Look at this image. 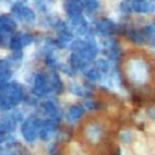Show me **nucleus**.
Wrapping results in <instances>:
<instances>
[{
	"label": "nucleus",
	"instance_id": "obj_9",
	"mask_svg": "<svg viewBox=\"0 0 155 155\" xmlns=\"http://www.w3.org/2000/svg\"><path fill=\"white\" fill-rule=\"evenodd\" d=\"M86 76L90 81H97L101 78V73L97 69H90V70L86 71Z\"/></svg>",
	"mask_w": 155,
	"mask_h": 155
},
{
	"label": "nucleus",
	"instance_id": "obj_7",
	"mask_svg": "<svg viewBox=\"0 0 155 155\" xmlns=\"http://www.w3.org/2000/svg\"><path fill=\"white\" fill-rule=\"evenodd\" d=\"M42 109L45 111V114L48 116V119H52V120H56L58 116H59V111L57 109V107L52 103V102H46L42 104Z\"/></svg>",
	"mask_w": 155,
	"mask_h": 155
},
{
	"label": "nucleus",
	"instance_id": "obj_4",
	"mask_svg": "<svg viewBox=\"0 0 155 155\" xmlns=\"http://www.w3.org/2000/svg\"><path fill=\"white\" fill-rule=\"evenodd\" d=\"M41 126H42V122L38 117L31 116L27 119L22 126V134L24 139L27 142H34L38 138V136H40Z\"/></svg>",
	"mask_w": 155,
	"mask_h": 155
},
{
	"label": "nucleus",
	"instance_id": "obj_8",
	"mask_svg": "<svg viewBox=\"0 0 155 155\" xmlns=\"http://www.w3.org/2000/svg\"><path fill=\"white\" fill-rule=\"evenodd\" d=\"M84 114V108L81 105H73L68 113H67V120L70 121V122H74L76 121L81 115Z\"/></svg>",
	"mask_w": 155,
	"mask_h": 155
},
{
	"label": "nucleus",
	"instance_id": "obj_11",
	"mask_svg": "<svg viewBox=\"0 0 155 155\" xmlns=\"http://www.w3.org/2000/svg\"><path fill=\"white\" fill-rule=\"evenodd\" d=\"M97 64H98V67H99V69H101L102 71H108V64H107L105 62H103V61H99Z\"/></svg>",
	"mask_w": 155,
	"mask_h": 155
},
{
	"label": "nucleus",
	"instance_id": "obj_10",
	"mask_svg": "<svg viewBox=\"0 0 155 155\" xmlns=\"http://www.w3.org/2000/svg\"><path fill=\"white\" fill-rule=\"evenodd\" d=\"M8 78H10V71L5 67H1V70H0V84H1V87L6 85V81L8 80Z\"/></svg>",
	"mask_w": 155,
	"mask_h": 155
},
{
	"label": "nucleus",
	"instance_id": "obj_12",
	"mask_svg": "<svg viewBox=\"0 0 155 155\" xmlns=\"http://www.w3.org/2000/svg\"><path fill=\"white\" fill-rule=\"evenodd\" d=\"M148 114H149V116H150V117H153V119H155V107H153V108H150V109L148 110Z\"/></svg>",
	"mask_w": 155,
	"mask_h": 155
},
{
	"label": "nucleus",
	"instance_id": "obj_3",
	"mask_svg": "<svg viewBox=\"0 0 155 155\" xmlns=\"http://www.w3.org/2000/svg\"><path fill=\"white\" fill-rule=\"evenodd\" d=\"M23 98L22 86L18 84H8L1 87L0 105L2 109H10L17 105Z\"/></svg>",
	"mask_w": 155,
	"mask_h": 155
},
{
	"label": "nucleus",
	"instance_id": "obj_1",
	"mask_svg": "<svg viewBox=\"0 0 155 155\" xmlns=\"http://www.w3.org/2000/svg\"><path fill=\"white\" fill-rule=\"evenodd\" d=\"M124 71L125 79L133 87L145 86L153 78L151 67L145 59L140 57H133L127 59L124 67Z\"/></svg>",
	"mask_w": 155,
	"mask_h": 155
},
{
	"label": "nucleus",
	"instance_id": "obj_6",
	"mask_svg": "<svg viewBox=\"0 0 155 155\" xmlns=\"http://www.w3.org/2000/svg\"><path fill=\"white\" fill-rule=\"evenodd\" d=\"M54 131H56V121L52 120V119H48L47 121L42 122L41 131H40V137L42 139H48L53 134Z\"/></svg>",
	"mask_w": 155,
	"mask_h": 155
},
{
	"label": "nucleus",
	"instance_id": "obj_2",
	"mask_svg": "<svg viewBox=\"0 0 155 155\" xmlns=\"http://www.w3.org/2000/svg\"><path fill=\"white\" fill-rule=\"evenodd\" d=\"M108 127L102 119L92 117L86 120L81 127V137L88 145H99L107 137Z\"/></svg>",
	"mask_w": 155,
	"mask_h": 155
},
{
	"label": "nucleus",
	"instance_id": "obj_5",
	"mask_svg": "<svg viewBox=\"0 0 155 155\" xmlns=\"http://www.w3.org/2000/svg\"><path fill=\"white\" fill-rule=\"evenodd\" d=\"M53 88L50 78H46L44 74H38L33 82V92L36 96H44L47 94Z\"/></svg>",
	"mask_w": 155,
	"mask_h": 155
}]
</instances>
